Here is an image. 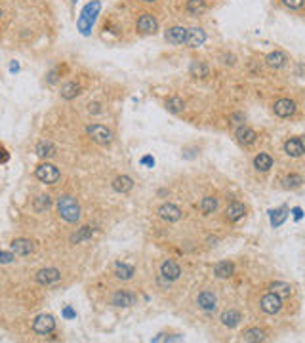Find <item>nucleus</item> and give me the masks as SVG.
I'll return each mask as SVG.
<instances>
[{
	"mask_svg": "<svg viewBox=\"0 0 305 343\" xmlns=\"http://www.w3.org/2000/svg\"><path fill=\"white\" fill-rule=\"evenodd\" d=\"M57 214L61 216V219H65L67 223H76L82 217V208L76 202L75 197L63 195L57 199Z\"/></svg>",
	"mask_w": 305,
	"mask_h": 343,
	"instance_id": "obj_1",
	"label": "nucleus"
},
{
	"mask_svg": "<svg viewBox=\"0 0 305 343\" xmlns=\"http://www.w3.org/2000/svg\"><path fill=\"white\" fill-rule=\"evenodd\" d=\"M35 176H37L38 181L46 183V185H56V183L59 181V178H61L59 170H57L54 164H50V162L38 164L37 170H35Z\"/></svg>",
	"mask_w": 305,
	"mask_h": 343,
	"instance_id": "obj_2",
	"label": "nucleus"
},
{
	"mask_svg": "<svg viewBox=\"0 0 305 343\" xmlns=\"http://www.w3.org/2000/svg\"><path fill=\"white\" fill-rule=\"evenodd\" d=\"M99 8H101V4L95 0V2L88 4L86 8L82 10V14H80V18H78V29L82 31V35H88V33H90L92 25L95 21V16H97V12H99Z\"/></svg>",
	"mask_w": 305,
	"mask_h": 343,
	"instance_id": "obj_3",
	"label": "nucleus"
},
{
	"mask_svg": "<svg viewBox=\"0 0 305 343\" xmlns=\"http://www.w3.org/2000/svg\"><path fill=\"white\" fill-rule=\"evenodd\" d=\"M86 132L88 136L92 137V141H95L97 145H111V141H113V132L103 124H90Z\"/></svg>",
	"mask_w": 305,
	"mask_h": 343,
	"instance_id": "obj_4",
	"label": "nucleus"
},
{
	"mask_svg": "<svg viewBox=\"0 0 305 343\" xmlns=\"http://www.w3.org/2000/svg\"><path fill=\"white\" fill-rule=\"evenodd\" d=\"M54 330H56V319L52 315L42 313V315H38L37 319L33 320V332L38 334V336H48Z\"/></svg>",
	"mask_w": 305,
	"mask_h": 343,
	"instance_id": "obj_5",
	"label": "nucleus"
},
{
	"mask_svg": "<svg viewBox=\"0 0 305 343\" xmlns=\"http://www.w3.org/2000/svg\"><path fill=\"white\" fill-rule=\"evenodd\" d=\"M260 307H262L263 313H267V315H275V313L281 311V307H283V299H281V296H277L275 292H269V294H265V296L262 297Z\"/></svg>",
	"mask_w": 305,
	"mask_h": 343,
	"instance_id": "obj_6",
	"label": "nucleus"
},
{
	"mask_svg": "<svg viewBox=\"0 0 305 343\" xmlns=\"http://www.w3.org/2000/svg\"><path fill=\"white\" fill-rule=\"evenodd\" d=\"M181 210L177 208L175 204L172 202H166V204H162L158 208V216H160V219H164V221H168V223H174V221H179L181 219Z\"/></svg>",
	"mask_w": 305,
	"mask_h": 343,
	"instance_id": "obj_7",
	"label": "nucleus"
},
{
	"mask_svg": "<svg viewBox=\"0 0 305 343\" xmlns=\"http://www.w3.org/2000/svg\"><path fill=\"white\" fill-rule=\"evenodd\" d=\"M187 33H189V29H185V27H170L164 33V38L170 44H185L187 42Z\"/></svg>",
	"mask_w": 305,
	"mask_h": 343,
	"instance_id": "obj_8",
	"label": "nucleus"
},
{
	"mask_svg": "<svg viewBox=\"0 0 305 343\" xmlns=\"http://www.w3.org/2000/svg\"><path fill=\"white\" fill-rule=\"evenodd\" d=\"M35 278H37L38 284L50 286V284H54V282H57V280L61 278V273H59V269H56V267H46V269H40Z\"/></svg>",
	"mask_w": 305,
	"mask_h": 343,
	"instance_id": "obj_9",
	"label": "nucleus"
},
{
	"mask_svg": "<svg viewBox=\"0 0 305 343\" xmlns=\"http://www.w3.org/2000/svg\"><path fill=\"white\" fill-rule=\"evenodd\" d=\"M273 111H275L277 116H281V118H288V116H292V114L296 113V103H294L292 99H288V97H283V99L275 101Z\"/></svg>",
	"mask_w": 305,
	"mask_h": 343,
	"instance_id": "obj_10",
	"label": "nucleus"
},
{
	"mask_svg": "<svg viewBox=\"0 0 305 343\" xmlns=\"http://www.w3.org/2000/svg\"><path fill=\"white\" fill-rule=\"evenodd\" d=\"M156 29H158V23H156L152 14H143L137 19V31L143 33V35H154Z\"/></svg>",
	"mask_w": 305,
	"mask_h": 343,
	"instance_id": "obj_11",
	"label": "nucleus"
},
{
	"mask_svg": "<svg viewBox=\"0 0 305 343\" xmlns=\"http://www.w3.org/2000/svg\"><path fill=\"white\" fill-rule=\"evenodd\" d=\"M10 248L16 255H29V253L35 252V244L29 238H16V240H12Z\"/></svg>",
	"mask_w": 305,
	"mask_h": 343,
	"instance_id": "obj_12",
	"label": "nucleus"
},
{
	"mask_svg": "<svg viewBox=\"0 0 305 343\" xmlns=\"http://www.w3.org/2000/svg\"><path fill=\"white\" fill-rule=\"evenodd\" d=\"M196 303H198V307H200L202 311L210 313V311H214V309H216V303H218V299H216V294H214V292H210V290H204V292H200V294H198V299H196Z\"/></svg>",
	"mask_w": 305,
	"mask_h": 343,
	"instance_id": "obj_13",
	"label": "nucleus"
},
{
	"mask_svg": "<svg viewBox=\"0 0 305 343\" xmlns=\"http://www.w3.org/2000/svg\"><path fill=\"white\" fill-rule=\"evenodd\" d=\"M111 303L114 307H132V305H135V296L132 292H126V290H118V292L113 294Z\"/></svg>",
	"mask_w": 305,
	"mask_h": 343,
	"instance_id": "obj_14",
	"label": "nucleus"
},
{
	"mask_svg": "<svg viewBox=\"0 0 305 343\" xmlns=\"http://www.w3.org/2000/svg\"><path fill=\"white\" fill-rule=\"evenodd\" d=\"M160 274L168 280V282H172V280H177L179 278V274H181V267L172 261V259H168V261H164L162 263V267H160Z\"/></svg>",
	"mask_w": 305,
	"mask_h": 343,
	"instance_id": "obj_15",
	"label": "nucleus"
},
{
	"mask_svg": "<svg viewBox=\"0 0 305 343\" xmlns=\"http://www.w3.org/2000/svg\"><path fill=\"white\" fill-rule=\"evenodd\" d=\"M204 42H206V33H204L202 29H198V27L189 29V33H187V42H185V44H189L191 48H198V46H202Z\"/></svg>",
	"mask_w": 305,
	"mask_h": 343,
	"instance_id": "obj_16",
	"label": "nucleus"
},
{
	"mask_svg": "<svg viewBox=\"0 0 305 343\" xmlns=\"http://www.w3.org/2000/svg\"><path fill=\"white\" fill-rule=\"evenodd\" d=\"M221 324L227 326V328H235L239 326V322L242 320V315H240L237 309H229V311H223L221 313Z\"/></svg>",
	"mask_w": 305,
	"mask_h": 343,
	"instance_id": "obj_17",
	"label": "nucleus"
},
{
	"mask_svg": "<svg viewBox=\"0 0 305 343\" xmlns=\"http://www.w3.org/2000/svg\"><path fill=\"white\" fill-rule=\"evenodd\" d=\"M284 153H286L288 157H292V159L302 157V155L305 153L302 141H300V139H288V141L284 143Z\"/></svg>",
	"mask_w": 305,
	"mask_h": 343,
	"instance_id": "obj_18",
	"label": "nucleus"
},
{
	"mask_svg": "<svg viewBox=\"0 0 305 343\" xmlns=\"http://www.w3.org/2000/svg\"><path fill=\"white\" fill-rule=\"evenodd\" d=\"M237 139H239L240 145H252L254 141H256V132L252 130V128H248V126H239L237 128Z\"/></svg>",
	"mask_w": 305,
	"mask_h": 343,
	"instance_id": "obj_19",
	"label": "nucleus"
},
{
	"mask_svg": "<svg viewBox=\"0 0 305 343\" xmlns=\"http://www.w3.org/2000/svg\"><path fill=\"white\" fill-rule=\"evenodd\" d=\"M244 214H246V208L240 202H231L225 210V217L229 221H239L240 217H244Z\"/></svg>",
	"mask_w": 305,
	"mask_h": 343,
	"instance_id": "obj_20",
	"label": "nucleus"
},
{
	"mask_svg": "<svg viewBox=\"0 0 305 343\" xmlns=\"http://www.w3.org/2000/svg\"><path fill=\"white\" fill-rule=\"evenodd\" d=\"M132 187H133V180L130 176H118L113 180V189L116 193H128V191H132Z\"/></svg>",
	"mask_w": 305,
	"mask_h": 343,
	"instance_id": "obj_21",
	"label": "nucleus"
},
{
	"mask_svg": "<svg viewBox=\"0 0 305 343\" xmlns=\"http://www.w3.org/2000/svg\"><path fill=\"white\" fill-rule=\"evenodd\" d=\"M233 273H235V265L231 261H219V263H216V267H214V274L218 278H229Z\"/></svg>",
	"mask_w": 305,
	"mask_h": 343,
	"instance_id": "obj_22",
	"label": "nucleus"
},
{
	"mask_svg": "<svg viewBox=\"0 0 305 343\" xmlns=\"http://www.w3.org/2000/svg\"><path fill=\"white\" fill-rule=\"evenodd\" d=\"M265 61H267V65L273 69H281L286 65V61H288V57L284 55L283 52H271L267 57H265Z\"/></svg>",
	"mask_w": 305,
	"mask_h": 343,
	"instance_id": "obj_23",
	"label": "nucleus"
},
{
	"mask_svg": "<svg viewBox=\"0 0 305 343\" xmlns=\"http://www.w3.org/2000/svg\"><path fill=\"white\" fill-rule=\"evenodd\" d=\"M37 155H38L40 159H52V157L56 155V145H54L52 141H40V143L37 145Z\"/></svg>",
	"mask_w": 305,
	"mask_h": 343,
	"instance_id": "obj_24",
	"label": "nucleus"
},
{
	"mask_svg": "<svg viewBox=\"0 0 305 343\" xmlns=\"http://www.w3.org/2000/svg\"><path fill=\"white\" fill-rule=\"evenodd\" d=\"M206 8H208L206 0H189L187 6H185V10H187L189 16H200V14L206 12Z\"/></svg>",
	"mask_w": 305,
	"mask_h": 343,
	"instance_id": "obj_25",
	"label": "nucleus"
},
{
	"mask_svg": "<svg viewBox=\"0 0 305 343\" xmlns=\"http://www.w3.org/2000/svg\"><path fill=\"white\" fill-rule=\"evenodd\" d=\"M271 166H273V159H271L267 153H260V155L254 159V168H256L258 172H267Z\"/></svg>",
	"mask_w": 305,
	"mask_h": 343,
	"instance_id": "obj_26",
	"label": "nucleus"
},
{
	"mask_svg": "<svg viewBox=\"0 0 305 343\" xmlns=\"http://www.w3.org/2000/svg\"><path fill=\"white\" fill-rule=\"evenodd\" d=\"M80 84H76V82H67L61 86V97L63 99H75L78 93H80Z\"/></svg>",
	"mask_w": 305,
	"mask_h": 343,
	"instance_id": "obj_27",
	"label": "nucleus"
},
{
	"mask_svg": "<svg viewBox=\"0 0 305 343\" xmlns=\"http://www.w3.org/2000/svg\"><path fill=\"white\" fill-rule=\"evenodd\" d=\"M265 332L262 328H248L242 332V342H263Z\"/></svg>",
	"mask_w": 305,
	"mask_h": 343,
	"instance_id": "obj_28",
	"label": "nucleus"
},
{
	"mask_svg": "<svg viewBox=\"0 0 305 343\" xmlns=\"http://www.w3.org/2000/svg\"><path fill=\"white\" fill-rule=\"evenodd\" d=\"M189 71H191V74H193L195 78H206V76L210 74V69H208V65H206L204 61H193Z\"/></svg>",
	"mask_w": 305,
	"mask_h": 343,
	"instance_id": "obj_29",
	"label": "nucleus"
},
{
	"mask_svg": "<svg viewBox=\"0 0 305 343\" xmlns=\"http://www.w3.org/2000/svg\"><path fill=\"white\" fill-rule=\"evenodd\" d=\"M216 208H218V199H214V197H204V199H202V202H200V212H202L204 216L214 214Z\"/></svg>",
	"mask_w": 305,
	"mask_h": 343,
	"instance_id": "obj_30",
	"label": "nucleus"
},
{
	"mask_svg": "<svg viewBox=\"0 0 305 343\" xmlns=\"http://www.w3.org/2000/svg\"><path fill=\"white\" fill-rule=\"evenodd\" d=\"M92 235H94V229L84 225V227H80L73 236H71V242L73 244H76V242H82V240H88V238H92Z\"/></svg>",
	"mask_w": 305,
	"mask_h": 343,
	"instance_id": "obj_31",
	"label": "nucleus"
},
{
	"mask_svg": "<svg viewBox=\"0 0 305 343\" xmlns=\"http://www.w3.org/2000/svg\"><path fill=\"white\" fill-rule=\"evenodd\" d=\"M114 276L120 278V280H130L133 276V267L132 265H124V263H118L116 269H114Z\"/></svg>",
	"mask_w": 305,
	"mask_h": 343,
	"instance_id": "obj_32",
	"label": "nucleus"
},
{
	"mask_svg": "<svg viewBox=\"0 0 305 343\" xmlns=\"http://www.w3.org/2000/svg\"><path fill=\"white\" fill-rule=\"evenodd\" d=\"M183 107H185V103H183V99L181 97H177V95H174V97H170L168 101H166V109L170 111V113H181L183 111Z\"/></svg>",
	"mask_w": 305,
	"mask_h": 343,
	"instance_id": "obj_33",
	"label": "nucleus"
},
{
	"mask_svg": "<svg viewBox=\"0 0 305 343\" xmlns=\"http://www.w3.org/2000/svg\"><path fill=\"white\" fill-rule=\"evenodd\" d=\"M271 292H275L277 296H281V297H286L292 294V286L286 284V282H273V284H271Z\"/></svg>",
	"mask_w": 305,
	"mask_h": 343,
	"instance_id": "obj_34",
	"label": "nucleus"
},
{
	"mask_svg": "<svg viewBox=\"0 0 305 343\" xmlns=\"http://www.w3.org/2000/svg\"><path fill=\"white\" fill-rule=\"evenodd\" d=\"M302 183H304V178L298 176V174H290V176L284 178V187L286 189H298Z\"/></svg>",
	"mask_w": 305,
	"mask_h": 343,
	"instance_id": "obj_35",
	"label": "nucleus"
},
{
	"mask_svg": "<svg viewBox=\"0 0 305 343\" xmlns=\"http://www.w3.org/2000/svg\"><path fill=\"white\" fill-rule=\"evenodd\" d=\"M35 210L37 212H44V210H48L50 206H52V197H48V195H40L37 200H35Z\"/></svg>",
	"mask_w": 305,
	"mask_h": 343,
	"instance_id": "obj_36",
	"label": "nucleus"
},
{
	"mask_svg": "<svg viewBox=\"0 0 305 343\" xmlns=\"http://www.w3.org/2000/svg\"><path fill=\"white\" fill-rule=\"evenodd\" d=\"M284 219H286V210H275V212H271V223L275 227H279Z\"/></svg>",
	"mask_w": 305,
	"mask_h": 343,
	"instance_id": "obj_37",
	"label": "nucleus"
},
{
	"mask_svg": "<svg viewBox=\"0 0 305 343\" xmlns=\"http://www.w3.org/2000/svg\"><path fill=\"white\" fill-rule=\"evenodd\" d=\"M16 257H14V252H4L0 250V263L6 265V263H12Z\"/></svg>",
	"mask_w": 305,
	"mask_h": 343,
	"instance_id": "obj_38",
	"label": "nucleus"
},
{
	"mask_svg": "<svg viewBox=\"0 0 305 343\" xmlns=\"http://www.w3.org/2000/svg\"><path fill=\"white\" fill-rule=\"evenodd\" d=\"M283 4L288 6V8H292V10H298V8L304 6V0H283Z\"/></svg>",
	"mask_w": 305,
	"mask_h": 343,
	"instance_id": "obj_39",
	"label": "nucleus"
},
{
	"mask_svg": "<svg viewBox=\"0 0 305 343\" xmlns=\"http://www.w3.org/2000/svg\"><path fill=\"white\" fill-rule=\"evenodd\" d=\"M88 111H90V113H94V114L101 113V105H99L97 101H94V103H90V105H88Z\"/></svg>",
	"mask_w": 305,
	"mask_h": 343,
	"instance_id": "obj_40",
	"label": "nucleus"
},
{
	"mask_svg": "<svg viewBox=\"0 0 305 343\" xmlns=\"http://www.w3.org/2000/svg\"><path fill=\"white\" fill-rule=\"evenodd\" d=\"M6 160H8V151L0 145V162H6Z\"/></svg>",
	"mask_w": 305,
	"mask_h": 343,
	"instance_id": "obj_41",
	"label": "nucleus"
},
{
	"mask_svg": "<svg viewBox=\"0 0 305 343\" xmlns=\"http://www.w3.org/2000/svg\"><path fill=\"white\" fill-rule=\"evenodd\" d=\"M141 162H143V164H147V166H154V160H152L151 157H145V159L141 160Z\"/></svg>",
	"mask_w": 305,
	"mask_h": 343,
	"instance_id": "obj_42",
	"label": "nucleus"
},
{
	"mask_svg": "<svg viewBox=\"0 0 305 343\" xmlns=\"http://www.w3.org/2000/svg\"><path fill=\"white\" fill-rule=\"evenodd\" d=\"M294 217H296V219L302 217V210H300V208H294Z\"/></svg>",
	"mask_w": 305,
	"mask_h": 343,
	"instance_id": "obj_43",
	"label": "nucleus"
},
{
	"mask_svg": "<svg viewBox=\"0 0 305 343\" xmlns=\"http://www.w3.org/2000/svg\"><path fill=\"white\" fill-rule=\"evenodd\" d=\"M65 317H75V313H73V309H69V307H67V309H65Z\"/></svg>",
	"mask_w": 305,
	"mask_h": 343,
	"instance_id": "obj_44",
	"label": "nucleus"
},
{
	"mask_svg": "<svg viewBox=\"0 0 305 343\" xmlns=\"http://www.w3.org/2000/svg\"><path fill=\"white\" fill-rule=\"evenodd\" d=\"M300 141H302V145H304V151H305V136H302V139H300Z\"/></svg>",
	"mask_w": 305,
	"mask_h": 343,
	"instance_id": "obj_45",
	"label": "nucleus"
},
{
	"mask_svg": "<svg viewBox=\"0 0 305 343\" xmlns=\"http://www.w3.org/2000/svg\"><path fill=\"white\" fill-rule=\"evenodd\" d=\"M143 2H154V0H143Z\"/></svg>",
	"mask_w": 305,
	"mask_h": 343,
	"instance_id": "obj_46",
	"label": "nucleus"
},
{
	"mask_svg": "<svg viewBox=\"0 0 305 343\" xmlns=\"http://www.w3.org/2000/svg\"><path fill=\"white\" fill-rule=\"evenodd\" d=\"M0 18H2V10H0Z\"/></svg>",
	"mask_w": 305,
	"mask_h": 343,
	"instance_id": "obj_47",
	"label": "nucleus"
},
{
	"mask_svg": "<svg viewBox=\"0 0 305 343\" xmlns=\"http://www.w3.org/2000/svg\"><path fill=\"white\" fill-rule=\"evenodd\" d=\"M71 2H76V0H71Z\"/></svg>",
	"mask_w": 305,
	"mask_h": 343,
	"instance_id": "obj_48",
	"label": "nucleus"
}]
</instances>
